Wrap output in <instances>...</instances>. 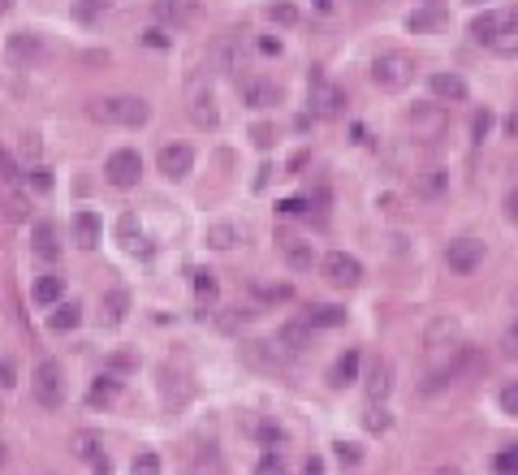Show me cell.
<instances>
[{
  "label": "cell",
  "instance_id": "ffe728a7",
  "mask_svg": "<svg viewBox=\"0 0 518 475\" xmlns=\"http://www.w3.org/2000/svg\"><path fill=\"white\" fill-rule=\"evenodd\" d=\"M191 121H194V126H203V130H216L221 113H216L212 91H194V96H191Z\"/></svg>",
  "mask_w": 518,
  "mask_h": 475
},
{
  "label": "cell",
  "instance_id": "5b68a950",
  "mask_svg": "<svg viewBox=\"0 0 518 475\" xmlns=\"http://www.w3.org/2000/svg\"><path fill=\"white\" fill-rule=\"evenodd\" d=\"M445 264H450V272H458V276H471V272L484 264V242L480 238H453L450 246H445Z\"/></svg>",
  "mask_w": 518,
  "mask_h": 475
},
{
  "label": "cell",
  "instance_id": "f6af8a7d",
  "mask_svg": "<svg viewBox=\"0 0 518 475\" xmlns=\"http://www.w3.org/2000/svg\"><path fill=\"white\" fill-rule=\"evenodd\" d=\"M506 216H510V221L518 225V186L510 191V195H506Z\"/></svg>",
  "mask_w": 518,
  "mask_h": 475
},
{
  "label": "cell",
  "instance_id": "f1b7e54d",
  "mask_svg": "<svg viewBox=\"0 0 518 475\" xmlns=\"http://www.w3.org/2000/svg\"><path fill=\"white\" fill-rule=\"evenodd\" d=\"M78 320H82V311L69 303V307H57L52 315H48V329L52 333H69V329H78Z\"/></svg>",
  "mask_w": 518,
  "mask_h": 475
},
{
  "label": "cell",
  "instance_id": "8992f818",
  "mask_svg": "<svg viewBox=\"0 0 518 475\" xmlns=\"http://www.w3.org/2000/svg\"><path fill=\"white\" fill-rule=\"evenodd\" d=\"M138 173H143V160H138V152H113L108 160H104V177L117 186V191H130V186H138Z\"/></svg>",
  "mask_w": 518,
  "mask_h": 475
},
{
  "label": "cell",
  "instance_id": "4dcf8cb0",
  "mask_svg": "<svg viewBox=\"0 0 518 475\" xmlns=\"http://www.w3.org/2000/svg\"><path fill=\"white\" fill-rule=\"evenodd\" d=\"M233 242H238V230H233V225H212V230H208V246H212V251H233Z\"/></svg>",
  "mask_w": 518,
  "mask_h": 475
},
{
  "label": "cell",
  "instance_id": "603a6c76",
  "mask_svg": "<svg viewBox=\"0 0 518 475\" xmlns=\"http://www.w3.org/2000/svg\"><path fill=\"white\" fill-rule=\"evenodd\" d=\"M126 311H130V290H108V294H104V303H99L104 324H122Z\"/></svg>",
  "mask_w": 518,
  "mask_h": 475
},
{
  "label": "cell",
  "instance_id": "4fadbf2b",
  "mask_svg": "<svg viewBox=\"0 0 518 475\" xmlns=\"http://www.w3.org/2000/svg\"><path fill=\"white\" fill-rule=\"evenodd\" d=\"M428 91L436 104H462L467 100V78L462 74H432L428 78Z\"/></svg>",
  "mask_w": 518,
  "mask_h": 475
},
{
  "label": "cell",
  "instance_id": "816d5d0a",
  "mask_svg": "<svg viewBox=\"0 0 518 475\" xmlns=\"http://www.w3.org/2000/svg\"><path fill=\"white\" fill-rule=\"evenodd\" d=\"M147 43H152V48H164V43H169V35H161V31H152V35H147Z\"/></svg>",
  "mask_w": 518,
  "mask_h": 475
},
{
  "label": "cell",
  "instance_id": "8d00e7d4",
  "mask_svg": "<svg viewBox=\"0 0 518 475\" xmlns=\"http://www.w3.org/2000/svg\"><path fill=\"white\" fill-rule=\"evenodd\" d=\"M104 9H108V0H78V18L82 22H96Z\"/></svg>",
  "mask_w": 518,
  "mask_h": 475
},
{
  "label": "cell",
  "instance_id": "f35d334b",
  "mask_svg": "<svg viewBox=\"0 0 518 475\" xmlns=\"http://www.w3.org/2000/svg\"><path fill=\"white\" fill-rule=\"evenodd\" d=\"M194 290H199V299H203V303H212V299H216V281H212L208 272H199V276H194Z\"/></svg>",
  "mask_w": 518,
  "mask_h": 475
},
{
  "label": "cell",
  "instance_id": "d6986e66",
  "mask_svg": "<svg viewBox=\"0 0 518 475\" xmlns=\"http://www.w3.org/2000/svg\"><path fill=\"white\" fill-rule=\"evenodd\" d=\"M445 191H450V173H445V169L415 173V195H420V199H441Z\"/></svg>",
  "mask_w": 518,
  "mask_h": 475
},
{
  "label": "cell",
  "instance_id": "11a10c76",
  "mask_svg": "<svg viewBox=\"0 0 518 475\" xmlns=\"http://www.w3.org/2000/svg\"><path fill=\"white\" fill-rule=\"evenodd\" d=\"M4 458H9V449H4V441H0V467H4Z\"/></svg>",
  "mask_w": 518,
  "mask_h": 475
},
{
  "label": "cell",
  "instance_id": "7c38bea8",
  "mask_svg": "<svg viewBox=\"0 0 518 475\" xmlns=\"http://www.w3.org/2000/svg\"><path fill=\"white\" fill-rule=\"evenodd\" d=\"M191 169H194V152L186 147V143H169V147H161V173L169 177V182H182Z\"/></svg>",
  "mask_w": 518,
  "mask_h": 475
},
{
  "label": "cell",
  "instance_id": "60d3db41",
  "mask_svg": "<svg viewBox=\"0 0 518 475\" xmlns=\"http://www.w3.org/2000/svg\"><path fill=\"white\" fill-rule=\"evenodd\" d=\"M497 471H506V475H518V445H514V449H506V454L497 458Z\"/></svg>",
  "mask_w": 518,
  "mask_h": 475
},
{
  "label": "cell",
  "instance_id": "7402d4cb",
  "mask_svg": "<svg viewBox=\"0 0 518 475\" xmlns=\"http://www.w3.org/2000/svg\"><path fill=\"white\" fill-rule=\"evenodd\" d=\"M99 234H104V225H99L96 212H78V216H74V238H78V246L91 251V246L99 242Z\"/></svg>",
  "mask_w": 518,
  "mask_h": 475
},
{
  "label": "cell",
  "instance_id": "3957f363",
  "mask_svg": "<svg viewBox=\"0 0 518 475\" xmlns=\"http://www.w3.org/2000/svg\"><path fill=\"white\" fill-rule=\"evenodd\" d=\"M411 78H415V61H411L406 52H381V57L372 61V82H376L381 91H406Z\"/></svg>",
  "mask_w": 518,
  "mask_h": 475
},
{
  "label": "cell",
  "instance_id": "484cf974",
  "mask_svg": "<svg viewBox=\"0 0 518 475\" xmlns=\"http://www.w3.org/2000/svg\"><path fill=\"white\" fill-rule=\"evenodd\" d=\"M346 324V307H311L307 315V329H337Z\"/></svg>",
  "mask_w": 518,
  "mask_h": 475
},
{
  "label": "cell",
  "instance_id": "b9f144b4",
  "mask_svg": "<svg viewBox=\"0 0 518 475\" xmlns=\"http://www.w3.org/2000/svg\"><path fill=\"white\" fill-rule=\"evenodd\" d=\"M506 354H510V359H518V320L506 329Z\"/></svg>",
  "mask_w": 518,
  "mask_h": 475
},
{
  "label": "cell",
  "instance_id": "52a82bcc",
  "mask_svg": "<svg viewBox=\"0 0 518 475\" xmlns=\"http://www.w3.org/2000/svg\"><path fill=\"white\" fill-rule=\"evenodd\" d=\"M290 359H294V350L281 338L251 341V346H247V363H255V368H272V372H277V368H286Z\"/></svg>",
  "mask_w": 518,
  "mask_h": 475
},
{
  "label": "cell",
  "instance_id": "2e32d148",
  "mask_svg": "<svg viewBox=\"0 0 518 475\" xmlns=\"http://www.w3.org/2000/svg\"><path fill=\"white\" fill-rule=\"evenodd\" d=\"M208 61H212V69H221V74H233V69L242 66V43L238 39H216L208 48Z\"/></svg>",
  "mask_w": 518,
  "mask_h": 475
},
{
  "label": "cell",
  "instance_id": "1f68e13d",
  "mask_svg": "<svg viewBox=\"0 0 518 475\" xmlns=\"http://www.w3.org/2000/svg\"><path fill=\"white\" fill-rule=\"evenodd\" d=\"M117 398V376H99L96 385H91V407H99V402H113Z\"/></svg>",
  "mask_w": 518,
  "mask_h": 475
},
{
  "label": "cell",
  "instance_id": "bcb514c9",
  "mask_svg": "<svg viewBox=\"0 0 518 475\" xmlns=\"http://www.w3.org/2000/svg\"><path fill=\"white\" fill-rule=\"evenodd\" d=\"M337 458H341V463H358V449L341 441V445H337Z\"/></svg>",
  "mask_w": 518,
  "mask_h": 475
},
{
  "label": "cell",
  "instance_id": "ba28073f",
  "mask_svg": "<svg viewBox=\"0 0 518 475\" xmlns=\"http://www.w3.org/2000/svg\"><path fill=\"white\" fill-rule=\"evenodd\" d=\"M320 269L333 285H358L363 281V264H358L355 255H346V251H328L320 260Z\"/></svg>",
  "mask_w": 518,
  "mask_h": 475
},
{
  "label": "cell",
  "instance_id": "db71d44e",
  "mask_svg": "<svg viewBox=\"0 0 518 475\" xmlns=\"http://www.w3.org/2000/svg\"><path fill=\"white\" fill-rule=\"evenodd\" d=\"M13 9V0H0V13H9Z\"/></svg>",
  "mask_w": 518,
  "mask_h": 475
},
{
  "label": "cell",
  "instance_id": "44dd1931",
  "mask_svg": "<svg viewBox=\"0 0 518 475\" xmlns=\"http://www.w3.org/2000/svg\"><path fill=\"white\" fill-rule=\"evenodd\" d=\"M281 242H286V260H290V269L311 272L316 264H320V255H316V246H311V242H294L290 234H281Z\"/></svg>",
  "mask_w": 518,
  "mask_h": 475
},
{
  "label": "cell",
  "instance_id": "f5cc1de1",
  "mask_svg": "<svg viewBox=\"0 0 518 475\" xmlns=\"http://www.w3.org/2000/svg\"><path fill=\"white\" fill-rule=\"evenodd\" d=\"M506 126H510V135L518 138V108H514V113H510V121H506Z\"/></svg>",
  "mask_w": 518,
  "mask_h": 475
},
{
  "label": "cell",
  "instance_id": "7dc6e473",
  "mask_svg": "<svg viewBox=\"0 0 518 475\" xmlns=\"http://www.w3.org/2000/svg\"><path fill=\"white\" fill-rule=\"evenodd\" d=\"M251 135H255V143H259V147H268V143H272V126H255Z\"/></svg>",
  "mask_w": 518,
  "mask_h": 475
},
{
  "label": "cell",
  "instance_id": "7bdbcfd3",
  "mask_svg": "<svg viewBox=\"0 0 518 475\" xmlns=\"http://www.w3.org/2000/svg\"><path fill=\"white\" fill-rule=\"evenodd\" d=\"M13 380H18V376H13V363L0 359V389H13Z\"/></svg>",
  "mask_w": 518,
  "mask_h": 475
},
{
  "label": "cell",
  "instance_id": "5bb4252c",
  "mask_svg": "<svg viewBox=\"0 0 518 475\" xmlns=\"http://www.w3.org/2000/svg\"><path fill=\"white\" fill-rule=\"evenodd\" d=\"M406 27H411V31H423V35L445 31V27H450V9H445V4H420V9L406 13Z\"/></svg>",
  "mask_w": 518,
  "mask_h": 475
},
{
  "label": "cell",
  "instance_id": "6f0895ef",
  "mask_svg": "<svg viewBox=\"0 0 518 475\" xmlns=\"http://www.w3.org/2000/svg\"><path fill=\"white\" fill-rule=\"evenodd\" d=\"M471 4H480V0H471Z\"/></svg>",
  "mask_w": 518,
  "mask_h": 475
},
{
  "label": "cell",
  "instance_id": "83f0119b",
  "mask_svg": "<svg viewBox=\"0 0 518 475\" xmlns=\"http://www.w3.org/2000/svg\"><path fill=\"white\" fill-rule=\"evenodd\" d=\"M328 380H333L337 389H341V385H350V380H358V350H346V354L333 363V376H328Z\"/></svg>",
  "mask_w": 518,
  "mask_h": 475
},
{
  "label": "cell",
  "instance_id": "e575fe53",
  "mask_svg": "<svg viewBox=\"0 0 518 475\" xmlns=\"http://www.w3.org/2000/svg\"><path fill=\"white\" fill-rule=\"evenodd\" d=\"M0 182H4V186H18V182H22V173H18L13 156H9L4 147H0Z\"/></svg>",
  "mask_w": 518,
  "mask_h": 475
},
{
  "label": "cell",
  "instance_id": "d590c367",
  "mask_svg": "<svg viewBox=\"0 0 518 475\" xmlns=\"http://www.w3.org/2000/svg\"><path fill=\"white\" fill-rule=\"evenodd\" d=\"M268 18H272V22H281V27H294V22H298V9L281 0V4H268Z\"/></svg>",
  "mask_w": 518,
  "mask_h": 475
},
{
  "label": "cell",
  "instance_id": "681fc988",
  "mask_svg": "<svg viewBox=\"0 0 518 475\" xmlns=\"http://www.w3.org/2000/svg\"><path fill=\"white\" fill-rule=\"evenodd\" d=\"M302 475H324V463H320V458H307V467H302Z\"/></svg>",
  "mask_w": 518,
  "mask_h": 475
},
{
  "label": "cell",
  "instance_id": "ee69618b",
  "mask_svg": "<svg viewBox=\"0 0 518 475\" xmlns=\"http://www.w3.org/2000/svg\"><path fill=\"white\" fill-rule=\"evenodd\" d=\"M367 428H372V432H385V428H388V415H385V410H381V415L372 410V415H367Z\"/></svg>",
  "mask_w": 518,
  "mask_h": 475
},
{
  "label": "cell",
  "instance_id": "c3c4849f",
  "mask_svg": "<svg viewBox=\"0 0 518 475\" xmlns=\"http://www.w3.org/2000/svg\"><path fill=\"white\" fill-rule=\"evenodd\" d=\"M31 186L35 191H48V186H52V177H48V173H31Z\"/></svg>",
  "mask_w": 518,
  "mask_h": 475
},
{
  "label": "cell",
  "instance_id": "ac0fdd59",
  "mask_svg": "<svg viewBox=\"0 0 518 475\" xmlns=\"http://www.w3.org/2000/svg\"><path fill=\"white\" fill-rule=\"evenodd\" d=\"M242 96H247L251 108H272V104L281 100V87L268 82V78H251V82H242Z\"/></svg>",
  "mask_w": 518,
  "mask_h": 475
},
{
  "label": "cell",
  "instance_id": "74e56055",
  "mask_svg": "<svg viewBox=\"0 0 518 475\" xmlns=\"http://www.w3.org/2000/svg\"><path fill=\"white\" fill-rule=\"evenodd\" d=\"M497 402H501V410H506V415H514V419H518V380L501 389V398H497Z\"/></svg>",
  "mask_w": 518,
  "mask_h": 475
},
{
  "label": "cell",
  "instance_id": "d4e9b609",
  "mask_svg": "<svg viewBox=\"0 0 518 475\" xmlns=\"http://www.w3.org/2000/svg\"><path fill=\"white\" fill-rule=\"evenodd\" d=\"M35 255H39V260H57V255H61V246H57V230H52L48 221H39V225H35Z\"/></svg>",
  "mask_w": 518,
  "mask_h": 475
},
{
  "label": "cell",
  "instance_id": "277c9868",
  "mask_svg": "<svg viewBox=\"0 0 518 475\" xmlns=\"http://www.w3.org/2000/svg\"><path fill=\"white\" fill-rule=\"evenodd\" d=\"M35 402L43 410H57L65 402V376H61V363L57 359H43L35 368Z\"/></svg>",
  "mask_w": 518,
  "mask_h": 475
},
{
  "label": "cell",
  "instance_id": "e0dca14e",
  "mask_svg": "<svg viewBox=\"0 0 518 475\" xmlns=\"http://www.w3.org/2000/svg\"><path fill=\"white\" fill-rule=\"evenodd\" d=\"M152 13H156L161 22L182 27V22H191L194 13H199V0H152Z\"/></svg>",
  "mask_w": 518,
  "mask_h": 475
},
{
  "label": "cell",
  "instance_id": "7a4b0ae2",
  "mask_svg": "<svg viewBox=\"0 0 518 475\" xmlns=\"http://www.w3.org/2000/svg\"><path fill=\"white\" fill-rule=\"evenodd\" d=\"M423 346H428V359H432L436 368H445L453 354H462V324L450 320V315L432 320L428 333H423Z\"/></svg>",
  "mask_w": 518,
  "mask_h": 475
},
{
  "label": "cell",
  "instance_id": "f546056e",
  "mask_svg": "<svg viewBox=\"0 0 518 475\" xmlns=\"http://www.w3.org/2000/svg\"><path fill=\"white\" fill-rule=\"evenodd\" d=\"M117 234H122V246H126V251H147V242H143V230H138V221H134L130 212L122 216Z\"/></svg>",
  "mask_w": 518,
  "mask_h": 475
},
{
  "label": "cell",
  "instance_id": "9a60e30c",
  "mask_svg": "<svg viewBox=\"0 0 518 475\" xmlns=\"http://www.w3.org/2000/svg\"><path fill=\"white\" fill-rule=\"evenodd\" d=\"M411 130L423 138V143H436L445 135V113L441 108H415L411 113Z\"/></svg>",
  "mask_w": 518,
  "mask_h": 475
},
{
  "label": "cell",
  "instance_id": "30bf717a",
  "mask_svg": "<svg viewBox=\"0 0 518 475\" xmlns=\"http://www.w3.org/2000/svg\"><path fill=\"white\" fill-rule=\"evenodd\" d=\"M4 57H9V66L27 69V66H35V61L43 57V43H39V35L18 31V35H9V43H4Z\"/></svg>",
  "mask_w": 518,
  "mask_h": 475
},
{
  "label": "cell",
  "instance_id": "836d02e7",
  "mask_svg": "<svg viewBox=\"0 0 518 475\" xmlns=\"http://www.w3.org/2000/svg\"><path fill=\"white\" fill-rule=\"evenodd\" d=\"M130 475H161V458L147 449V454H138L134 458V467H130Z\"/></svg>",
  "mask_w": 518,
  "mask_h": 475
},
{
  "label": "cell",
  "instance_id": "d6a6232c",
  "mask_svg": "<svg viewBox=\"0 0 518 475\" xmlns=\"http://www.w3.org/2000/svg\"><path fill=\"white\" fill-rule=\"evenodd\" d=\"M277 338H281V341H286V346L294 350V354H298V350L307 346V341H302V338H307V324H286V329H281Z\"/></svg>",
  "mask_w": 518,
  "mask_h": 475
},
{
  "label": "cell",
  "instance_id": "4316f807",
  "mask_svg": "<svg viewBox=\"0 0 518 475\" xmlns=\"http://www.w3.org/2000/svg\"><path fill=\"white\" fill-rule=\"evenodd\" d=\"M61 294H65L61 276H39V281H35V303L39 307H57L61 303Z\"/></svg>",
  "mask_w": 518,
  "mask_h": 475
},
{
  "label": "cell",
  "instance_id": "6da1fadb",
  "mask_svg": "<svg viewBox=\"0 0 518 475\" xmlns=\"http://www.w3.org/2000/svg\"><path fill=\"white\" fill-rule=\"evenodd\" d=\"M87 113L108 126H143L152 117L147 100H138V96H96V100H87Z\"/></svg>",
  "mask_w": 518,
  "mask_h": 475
},
{
  "label": "cell",
  "instance_id": "8fae6325",
  "mask_svg": "<svg viewBox=\"0 0 518 475\" xmlns=\"http://www.w3.org/2000/svg\"><path fill=\"white\" fill-rule=\"evenodd\" d=\"M341 108H346V91L333 87V82H324V78H316L311 82V113L316 117H337Z\"/></svg>",
  "mask_w": 518,
  "mask_h": 475
},
{
  "label": "cell",
  "instance_id": "ab89813d",
  "mask_svg": "<svg viewBox=\"0 0 518 475\" xmlns=\"http://www.w3.org/2000/svg\"><path fill=\"white\" fill-rule=\"evenodd\" d=\"M471 130H475V135H471V138H475V143H484V135H488V130H492V113H488V108H484V113H475V121H471Z\"/></svg>",
  "mask_w": 518,
  "mask_h": 475
},
{
  "label": "cell",
  "instance_id": "f907efd6",
  "mask_svg": "<svg viewBox=\"0 0 518 475\" xmlns=\"http://www.w3.org/2000/svg\"><path fill=\"white\" fill-rule=\"evenodd\" d=\"M259 52H268V57H272V52H281V43H277V39H259Z\"/></svg>",
  "mask_w": 518,
  "mask_h": 475
},
{
  "label": "cell",
  "instance_id": "9f6ffc18",
  "mask_svg": "<svg viewBox=\"0 0 518 475\" xmlns=\"http://www.w3.org/2000/svg\"><path fill=\"white\" fill-rule=\"evenodd\" d=\"M316 4H320V9H328V4H333V0H316Z\"/></svg>",
  "mask_w": 518,
  "mask_h": 475
},
{
  "label": "cell",
  "instance_id": "cb8c5ba5",
  "mask_svg": "<svg viewBox=\"0 0 518 475\" xmlns=\"http://www.w3.org/2000/svg\"><path fill=\"white\" fill-rule=\"evenodd\" d=\"M388 389H393V368H388V363H376V368L367 372V398L381 402V398H388Z\"/></svg>",
  "mask_w": 518,
  "mask_h": 475
},
{
  "label": "cell",
  "instance_id": "9c48e42d",
  "mask_svg": "<svg viewBox=\"0 0 518 475\" xmlns=\"http://www.w3.org/2000/svg\"><path fill=\"white\" fill-rule=\"evenodd\" d=\"M484 48H492L497 57H518V9H510V13H497L492 39H488Z\"/></svg>",
  "mask_w": 518,
  "mask_h": 475
}]
</instances>
